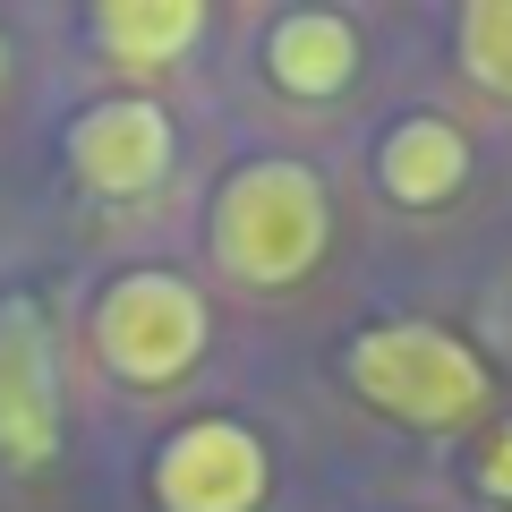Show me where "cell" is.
<instances>
[{
    "label": "cell",
    "instance_id": "cell-1",
    "mask_svg": "<svg viewBox=\"0 0 512 512\" xmlns=\"http://www.w3.org/2000/svg\"><path fill=\"white\" fill-rule=\"evenodd\" d=\"M333 239V197L308 163L265 154L239 163L214 197V265L248 291H291L299 274H316V256Z\"/></svg>",
    "mask_w": 512,
    "mask_h": 512
},
{
    "label": "cell",
    "instance_id": "cell-2",
    "mask_svg": "<svg viewBox=\"0 0 512 512\" xmlns=\"http://www.w3.org/2000/svg\"><path fill=\"white\" fill-rule=\"evenodd\" d=\"M342 376H350L359 402H376L384 419H402V427H470L487 410V367H478V350L461 333H444V325H419V316L367 325L350 342Z\"/></svg>",
    "mask_w": 512,
    "mask_h": 512
},
{
    "label": "cell",
    "instance_id": "cell-3",
    "mask_svg": "<svg viewBox=\"0 0 512 512\" xmlns=\"http://www.w3.org/2000/svg\"><path fill=\"white\" fill-rule=\"evenodd\" d=\"M205 333L214 316L180 274H120L94 299V350L120 384H180L205 359Z\"/></svg>",
    "mask_w": 512,
    "mask_h": 512
},
{
    "label": "cell",
    "instance_id": "cell-4",
    "mask_svg": "<svg viewBox=\"0 0 512 512\" xmlns=\"http://www.w3.org/2000/svg\"><path fill=\"white\" fill-rule=\"evenodd\" d=\"M265 487H274V461L231 419H197L154 453V504L163 512H256Z\"/></svg>",
    "mask_w": 512,
    "mask_h": 512
},
{
    "label": "cell",
    "instance_id": "cell-5",
    "mask_svg": "<svg viewBox=\"0 0 512 512\" xmlns=\"http://www.w3.org/2000/svg\"><path fill=\"white\" fill-rule=\"evenodd\" d=\"M60 444V367H52V325L35 299H0V461H52Z\"/></svg>",
    "mask_w": 512,
    "mask_h": 512
},
{
    "label": "cell",
    "instance_id": "cell-6",
    "mask_svg": "<svg viewBox=\"0 0 512 512\" xmlns=\"http://www.w3.org/2000/svg\"><path fill=\"white\" fill-rule=\"evenodd\" d=\"M69 171L94 197H146L171 171V111L146 94H120V103H94L69 120Z\"/></svg>",
    "mask_w": 512,
    "mask_h": 512
},
{
    "label": "cell",
    "instance_id": "cell-7",
    "mask_svg": "<svg viewBox=\"0 0 512 512\" xmlns=\"http://www.w3.org/2000/svg\"><path fill=\"white\" fill-rule=\"evenodd\" d=\"M265 77L299 103H325L359 77V35H350L342 9H282L265 26Z\"/></svg>",
    "mask_w": 512,
    "mask_h": 512
},
{
    "label": "cell",
    "instance_id": "cell-8",
    "mask_svg": "<svg viewBox=\"0 0 512 512\" xmlns=\"http://www.w3.org/2000/svg\"><path fill=\"white\" fill-rule=\"evenodd\" d=\"M376 180H384L393 205H444L470 180V137L453 120H402L376 154Z\"/></svg>",
    "mask_w": 512,
    "mask_h": 512
},
{
    "label": "cell",
    "instance_id": "cell-9",
    "mask_svg": "<svg viewBox=\"0 0 512 512\" xmlns=\"http://www.w3.org/2000/svg\"><path fill=\"white\" fill-rule=\"evenodd\" d=\"M94 35H103V52L120 69H163L205 35V0H103Z\"/></svg>",
    "mask_w": 512,
    "mask_h": 512
},
{
    "label": "cell",
    "instance_id": "cell-10",
    "mask_svg": "<svg viewBox=\"0 0 512 512\" xmlns=\"http://www.w3.org/2000/svg\"><path fill=\"white\" fill-rule=\"evenodd\" d=\"M461 69L512 103V0H470L461 9Z\"/></svg>",
    "mask_w": 512,
    "mask_h": 512
},
{
    "label": "cell",
    "instance_id": "cell-11",
    "mask_svg": "<svg viewBox=\"0 0 512 512\" xmlns=\"http://www.w3.org/2000/svg\"><path fill=\"white\" fill-rule=\"evenodd\" d=\"M478 478H487V495H504V504H512V427H495V444H487V461H478Z\"/></svg>",
    "mask_w": 512,
    "mask_h": 512
},
{
    "label": "cell",
    "instance_id": "cell-12",
    "mask_svg": "<svg viewBox=\"0 0 512 512\" xmlns=\"http://www.w3.org/2000/svg\"><path fill=\"white\" fill-rule=\"evenodd\" d=\"M0 77H9V43H0Z\"/></svg>",
    "mask_w": 512,
    "mask_h": 512
}]
</instances>
